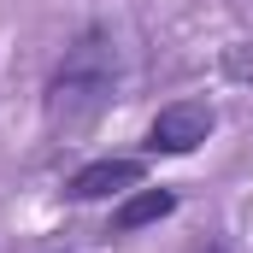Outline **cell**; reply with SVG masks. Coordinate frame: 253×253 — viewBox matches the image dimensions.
<instances>
[{
  "label": "cell",
  "mask_w": 253,
  "mask_h": 253,
  "mask_svg": "<svg viewBox=\"0 0 253 253\" xmlns=\"http://www.w3.org/2000/svg\"><path fill=\"white\" fill-rule=\"evenodd\" d=\"M177 212V194L171 189H129L124 206L112 212V230L129 236V230H141V224H159V218H171Z\"/></svg>",
  "instance_id": "4"
},
{
  "label": "cell",
  "mask_w": 253,
  "mask_h": 253,
  "mask_svg": "<svg viewBox=\"0 0 253 253\" xmlns=\"http://www.w3.org/2000/svg\"><path fill=\"white\" fill-rule=\"evenodd\" d=\"M212 106L206 100H177L165 106L153 124H147V153H194L206 135H212Z\"/></svg>",
  "instance_id": "2"
},
{
  "label": "cell",
  "mask_w": 253,
  "mask_h": 253,
  "mask_svg": "<svg viewBox=\"0 0 253 253\" xmlns=\"http://www.w3.org/2000/svg\"><path fill=\"white\" fill-rule=\"evenodd\" d=\"M129 189H141V159H94L65 183L71 200H106V194H129Z\"/></svg>",
  "instance_id": "3"
},
{
  "label": "cell",
  "mask_w": 253,
  "mask_h": 253,
  "mask_svg": "<svg viewBox=\"0 0 253 253\" xmlns=\"http://www.w3.org/2000/svg\"><path fill=\"white\" fill-rule=\"evenodd\" d=\"M112 83H118L112 42H106L100 30H88L77 47H65L59 71H53V83H47V124L59 129V135L88 129L100 112H106V100H112Z\"/></svg>",
  "instance_id": "1"
},
{
  "label": "cell",
  "mask_w": 253,
  "mask_h": 253,
  "mask_svg": "<svg viewBox=\"0 0 253 253\" xmlns=\"http://www.w3.org/2000/svg\"><path fill=\"white\" fill-rule=\"evenodd\" d=\"M200 253H224V248H218V242H212V248H200Z\"/></svg>",
  "instance_id": "5"
}]
</instances>
